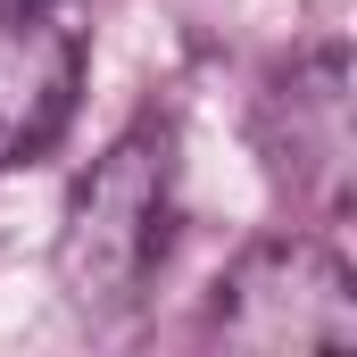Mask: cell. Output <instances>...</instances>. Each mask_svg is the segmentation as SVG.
<instances>
[{
	"label": "cell",
	"instance_id": "cell-2",
	"mask_svg": "<svg viewBox=\"0 0 357 357\" xmlns=\"http://www.w3.org/2000/svg\"><path fill=\"white\" fill-rule=\"evenodd\" d=\"M216 333L233 349H349L357 341V291H349V266L291 233V241H258L241 250L233 274H225V299H216Z\"/></svg>",
	"mask_w": 357,
	"mask_h": 357
},
{
	"label": "cell",
	"instance_id": "cell-4",
	"mask_svg": "<svg viewBox=\"0 0 357 357\" xmlns=\"http://www.w3.org/2000/svg\"><path fill=\"white\" fill-rule=\"evenodd\" d=\"M75 91H84V33L67 25V8L0 0V175L67 133Z\"/></svg>",
	"mask_w": 357,
	"mask_h": 357
},
{
	"label": "cell",
	"instance_id": "cell-3",
	"mask_svg": "<svg viewBox=\"0 0 357 357\" xmlns=\"http://www.w3.org/2000/svg\"><path fill=\"white\" fill-rule=\"evenodd\" d=\"M258 142L274 158V183L291 199L341 208L349 199V167H357V133H349V59L316 50L291 75H274L266 108H258Z\"/></svg>",
	"mask_w": 357,
	"mask_h": 357
},
{
	"label": "cell",
	"instance_id": "cell-5",
	"mask_svg": "<svg viewBox=\"0 0 357 357\" xmlns=\"http://www.w3.org/2000/svg\"><path fill=\"white\" fill-rule=\"evenodd\" d=\"M25 8H67V0H25Z\"/></svg>",
	"mask_w": 357,
	"mask_h": 357
},
{
	"label": "cell",
	"instance_id": "cell-1",
	"mask_svg": "<svg viewBox=\"0 0 357 357\" xmlns=\"http://www.w3.org/2000/svg\"><path fill=\"white\" fill-rule=\"evenodd\" d=\"M167 233H175V133L142 125L108 158H91V175L67 199V225H59V282H67V299L91 307V316L133 307L142 282L167 258Z\"/></svg>",
	"mask_w": 357,
	"mask_h": 357
}]
</instances>
